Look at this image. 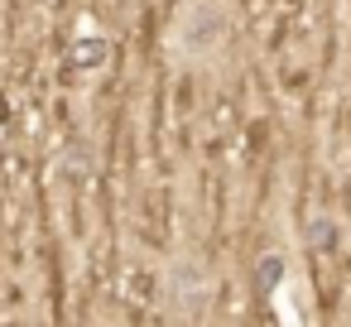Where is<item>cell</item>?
<instances>
[{"label": "cell", "mask_w": 351, "mask_h": 327, "mask_svg": "<svg viewBox=\"0 0 351 327\" xmlns=\"http://www.w3.org/2000/svg\"><path fill=\"white\" fill-rule=\"evenodd\" d=\"M226 25H231V15L207 0V5H197V10L188 15V25H183V49H193V53L212 49V44L226 34Z\"/></svg>", "instance_id": "6da1fadb"}, {"label": "cell", "mask_w": 351, "mask_h": 327, "mask_svg": "<svg viewBox=\"0 0 351 327\" xmlns=\"http://www.w3.org/2000/svg\"><path fill=\"white\" fill-rule=\"evenodd\" d=\"M279 279H284V260H279V255H269V260L260 265V284H265V289H274Z\"/></svg>", "instance_id": "7a4b0ae2"}, {"label": "cell", "mask_w": 351, "mask_h": 327, "mask_svg": "<svg viewBox=\"0 0 351 327\" xmlns=\"http://www.w3.org/2000/svg\"><path fill=\"white\" fill-rule=\"evenodd\" d=\"M332 241H337L332 221H313V245H332Z\"/></svg>", "instance_id": "3957f363"}]
</instances>
